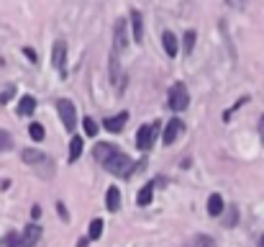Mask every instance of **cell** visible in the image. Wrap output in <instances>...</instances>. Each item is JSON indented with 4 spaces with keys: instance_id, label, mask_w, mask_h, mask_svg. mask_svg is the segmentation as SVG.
Instances as JSON below:
<instances>
[{
    "instance_id": "1",
    "label": "cell",
    "mask_w": 264,
    "mask_h": 247,
    "mask_svg": "<svg viewBox=\"0 0 264 247\" xmlns=\"http://www.w3.org/2000/svg\"><path fill=\"white\" fill-rule=\"evenodd\" d=\"M106 170L113 173V175H118V178H129L133 173V162H131V157L129 154H123V152H113L106 162Z\"/></svg>"
},
{
    "instance_id": "2",
    "label": "cell",
    "mask_w": 264,
    "mask_h": 247,
    "mask_svg": "<svg viewBox=\"0 0 264 247\" xmlns=\"http://www.w3.org/2000/svg\"><path fill=\"white\" fill-rule=\"evenodd\" d=\"M21 157H24V162L26 165H31V167H36V170L44 175V178H49L52 175V160H49V157L47 154H44V152H39V150H24V154H21Z\"/></svg>"
},
{
    "instance_id": "3",
    "label": "cell",
    "mask_w": 264,
    "mask_h": 247,
    "mask_svg": "<svg viewBox=\"0 0 264 247\" xmlns=\"http://www.w3.org/2000/svg\"><path fill=\"white\" fill-rule=\"evenodd\" d=\"M190 106V93H187V88L182 85V83H175L169 88V108H175V111H185Z\"/></svg>"
},
{
    "instance_id": "4",
    "label": "cell",
    "mask_w": 264,
    "mask_h": 247,
    "mask_svg": "<svg viewBox=\"0 0 264 247\" xmlns=\"http://www.w3.org/2000/svg\"><path fill=\"white\" fill-rule=\"evenodd\" d=\"M56 111H59V116H62L64 129H67V131H75V126H77V111H75V103H72V100H67V98L56 100Z\"/></svg>"
},
{
    "instance_id": "5",
    "label": "cell",
    "mask_w": 264,
    "mask_h": 247,
    "mask_svg": "<svg viewBox=\"0 0 264 247\" xmlns=\"http://www.w3.org/2000/svg\"><path fill=\"white\" fill-rule=\"evenodd\" d=\"M52 67L59 75H67V44L64 41H54V47H52Z\"/></svg>"
},
{
    "instance_id": "6",
    "label": "cell",
    "mask_w": 264,
    "mask_h": 247,
    "mask_svg": "<svg viewBox=\"0 0 264 247\" xmlns=\"http://www.w3.org/2000/svg\"><path fill=\"white\" fill-rule=\"evenodd\" d=\"M157 129H159V124H146V126H141V131L136 134V147H139L141 152H146L149 147H152V142L157 137Z\"/></svg>"
},
{
    "instance_id": "7",
    "label": "cell",
    "mask_w": 264,
    "mask_h": 247,
    "mask_svg": "<svg viewBox=\"0 0 264 247\" xmlns=\"http://www.w3.org/2000/svg\"><path fill=\"white\" fill-rule=\"evenodd\" d=\"M113 44H116V49H113V52H118V54H123L126 49H129V33H126V21L123 18L116 21V29H113Z\"/></svg>"
},
{
    "instance_id": "8",
    "label": "cell",
    "mask_w": 264,
    "mask_h": 247,
    "mask_svg": "<svg viewBox=\"0 0 264 247\" xmlns=\"http://www.w3.org/2000/svg\"><path fill=\"white\" fill-rule=\"evenodd\" d=\"M41 240V227L39 224H28L24 229V237H21V247H33Z\"/></svg>"
},
{
    "instance_id": "9",
    "label": "cell",
    "mask_w": 264,
    "mask_h": 247,
    "mask_svg": "<svg viewBox=\"0 0 264 247\" xmlns=\"http://www.w3.org/2000/svg\"><path fill=\"white\" fill-rule=\"evenodd\" d=\"M131 33H133V41L136 44L144 41V18H141V10H131Z\"/></svg>"
},
{
    "instance_id": "10",
    "label": "cell",
    "mask_w": 264,
    "mask_h": 247,
    "mask_svg": "<svg viewBox=\"0 0 264 247\" xmlns=\"http://www.w3.org/2000/svg\"><path fill=\"white\" fill-rule=\"evenodd\" d=\"M182 126H185V124H182L180 119H172V121L167 124V129H164V144H175L177 137L182 134Z\"/></svg>"
},
{
    "instance_id": "11",
    "label": "cell",
    "mask_w": 264,
    "mask_h": 247,
    "mask_svg": "<svg viewBox=\"0 0 264 247\" xmlns=\"http://www.w3.org/2000/svg\"><path fill=\"white\" fill-rule=\"evenodd\" d=\"M126 121H129V114H118V116H110V119H106V121H103V126H106L110 134H118V131H123Z\"/></svg>"
},
{
    "instance_id": "12",
    "label": "cell",
    "mask_w": 264,
    "mask_h": 247,
    "mask_svg": "<svg viewBox=\"0 0 264 247\" xmlns=\"http://www.w3.org/2000/svg\"><path fill=\"white\" fill-rule=\"evenodd\" d=\"M106 206H108V211H118V209H121V190H118V188H108V193H106Z\"/></svg>"
},
{
    "instance_id": "13",
    "label": "cell",
    "mask_w": 264,
    "mask_h": 247,
    "mask_svg": "<svg viewBox=\"0 0 264 247\" xmlns=\"http://www.w3.org/2000/svg\"><path fill=\"white\" fill-rule=\"evenodd\" d=\"M113 152H116V147H113V144H108V142L95 144V160H98V162H106Z\"/></svg>"
},
{
    "instance_id": "14",
    "label": "cell",
    "mask_w": 264,
    "mask_h": 247,
    "mask_svg": "<svg viewBox=\"0 0 264 247\" xmlns=\"http://www.w3.org/2000/svg\"><path fill=\"white\" fill-rule=\"evenodd\" d=\"M208 214H211V216H221V214H223V198L218 196V193H213V196L208 198Z\"/></svg>"
},
{
    "instance_id": "15",
    "label": "cell",
    "mask_w": 264,
    "mask_h": 247,
    "mask_svg": "<svg viewBox=\"0 0 264 247\" xmlns=\"http://www.w3.org/2000/svg\"><path fill=\"white\" fill-rule=\"evenodd\" d=\"M33 108H36V100H33V95H24V98H21V103H18V114L21 116H31Z\"/></svg>"
},
{
    "instance_id": "16",
    "label": "cell",
    "mask_w": 264,
    "mask_h": 247,
    "mask_svg": "<svg viewBox=\"0 0 264 247\" xmlns=\"http://www.w3.org/2000/svg\"><path fill=\"white\" fill-rule=\"evenodd\" d=\"M162 44H164V52L169 54V57H175V54H177V36H175V33H164V36H162Z\"/></svg>"
},
{
    "instance_id": "17",
    "label": "cell",
    "mask_w": 264,
    "mask_h": 247,
    "mask_svg": "<svg viewBox=\"0 0 264 247\" xmlns=\"http://www.w3.org/2000/svg\"><path fill=\"white\" fill-rule=\"evenodd\" d=\"M152 198H154V183H149V185H144L141 190H139V206H149L152 204Z\"/></svg>"
},
{
    "instance_id": "18",
    "label": "cell",
    "mask_w": 264,
    "mask_h": 247,
    "mask_svg": "<svg viewBox=\"0 0 264 247\" xmlns=\"http://www.w3.org/2000/svg\"><path fill=\"white\" fill-rule=\"evenodd\" d=\"M87 234H90V240H100V234H103V219H93V221H90Z\"/></svg>"
},
{
    "instance_id": "19",
    "label": "cell",
    "mask_w": 264,
    "mask_h": 247,
    "mask_svg": "<svg viewBox=\"0 0 264 247\" xmlns=\"http://www.w3.org/2000/svg\"><path fill=\"white\" fill-rule=\"evenodd\" d=\"M79 154H82V139L75 137V139L70 142V162H75Z\"/></svg>"
},
{
    "instance_id": "20",
    "label": "cell",
    "mask_w": 264,
    "mask_h": 247,
    "mask_svg": "<svg viewBox=\"0 0 264 247\" xmlns=\"http://www.w3.org/2000/svg\"><path fill=\"white\" fill-rule=\"evenodd\" d=\"M28 134H31V139H33V142H41L47 131H44L41 124H31V126H28Z\"/></svg>"
},
{
    "instance_id": "21",
    "label": "cell",
    "mask_w": 264,
    "mask_h": 247,
    "mask_svg": "<svg viewBox=\"0 0 264 247\" xmlns=\"http://www.w3.org/2000/svg\"><path fill=\"white\" fill-rule=\"evenodd\" d=\"M10 147H13V137H10L8 131L0 129V152H5V150H10Z\"/></svg>"
},
{
    "instance_id": "22",
    "label": "cell",
    "mask_w": 264,
    "mask_h": 247,
    "mask_svg": "<svg viewBox=\"0 0 264 247\" xmlns=\"http://www.w3.org/2000/svg\"><path fill=\"white\" fill-rule=\"evenodd\" d=\"M82 126H85V134H87V137H95L98 129H100L98 124H95L93 119H90V116H87V119H82Z\"/></svg>"
},
{
    "instance_id": "23",
    "label": "cell",
    "mask_w": 264,
    "mask_h": 247,
    "mask_svg": "<svg viewBox=\"0 0 264 247\" xmlns=\"http://www.w3.org/2000/svg\"><path fill=\"white\" fill-rule=\"evenodd\" d=\"M192 49H195V31H187L185 33V52L190 54Z\"/></svg>"
},
{
    "instance_id": "24",
    "label": "cell",
    "mask_w": 264,
    "mask_h": 247,
    "mask_svg": "<svg viewBox=\"0 0 264 247\" xmlns=\"http://www.w3.org/2000/svg\"><path fill=\"white\" fill-rule=\"evenodd\" d=\"M5 245H8V247H18L21 240L16 237V234H5Z\"/></svg>"
},
{
    "instance_id": "25",
    "label": "cell",
    "mask_w": 264,
    "mask_h": 247,
    "mask_svg": "<svg viewBox=\"0 0 264 247\" xmlns=\"http://www.w3.org/2000/svg\"><path fill=\"white\" fill-rule=\"evenodd\" d=\"M13 93H16V88H8V91H5L3 95H0V100H3V103H8V100L13 98Z\"/></svg>"
},
{
    "instance_id": "26",
    "label": "cell",
    "mask_w": 264,
    "mask_h": 247,
    "mask_svg": "<svg viewBox=\"0 0 264 247\" xmlns=\"http://www.w3.org/2000/svg\"><path fill=\"white\" fill-rule=\"evenodd\" d=\"M56 209H59V216H62L64 221L70 219V214H67V206H64V204H56Z\"/></svg>"
},
{
    "instance_id": "27",
    "label": "cell",
    "mask_w": 264,
    "mask_h": 247,
    "mask_svg": "<svg viewBox=\"0 0 264 247\" xmlns=\"http://www.w3.org/2000/svg\"><path fill=\"white\" fill-rule=\"evenodd\" d=\"M24 54H26L31 62H36V52H33V49H24Z\"/></svg>"
},
{
    "instance_id": "28",
    "label": "cell",
    "mask_w": 264,
    "mask_h": 247,
    "mask_svg": "<svg viewBox=\"0 0 264 247\" xmlns=\"http://www.w3.org/2000/svg\"><path fill=\"white\" fill-rule=\"evenodd\" d=\"M39 216H41V209L33 206V209H31V219H39Z\"/></svg>"
},
{
    "instance_id": "29",
    "label": "cell",
    "mask_w": 264,
    "mask_h": 247,
    "mask_svg": "<svg viewBox=\"0 0 264 247\" xmlns=\"http://www.w3.org/2000/svg\"><path fill=\"white\" fill-rule=\"evenodd\" d=\"M259 134H262V142H264V116L259 119Z\"/></svg>"
},
{
    "instance_id": "30",
    "label": "cell",
    "mask_w": 264,
    "mask_h": 247,
    "mask_svg": "<svg viewBox=\"0 0 264 247\" xmlns=\"http://www.w3.org/2000/svg\"><path fill=\"white\" fill-rule=\"evenodd\" d=\"M259 247H264V234H262V240H259Z\"/></svg>"
}]
</instances>
